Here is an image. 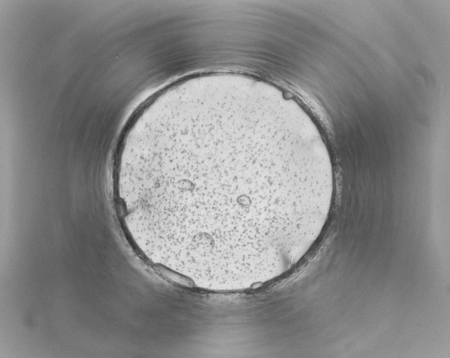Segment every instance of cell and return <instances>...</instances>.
I'll return each instance as SVG.
<instances>
[{"instance_id": "cell-1", "label": "cell", "mask_w": 450, "mask_h": 358, "mask_svg": "<svg viewBox=\"0 0 450 358\" xmlns=\"http://www.w3.org/2000/svg\"><path fill=\"white\" fill-rule=\"evenodd\" d=\"M335 185L305 109L276 85L234 73L187 78L151 99L114 173L140 247L197 286L226 289L296 265L324 231Z\"/></svg>"}]
</instances>
